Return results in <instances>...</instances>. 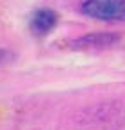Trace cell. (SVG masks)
Returning a JSON list of instances; mask_svg holds the SVG:
<instances>
[{
    "mask_svg": "<svg viewBox=\"0 0 125 130\" xmlns=\"http://www.w3.org/2000/svg\"><path fill=\"white\" fill-rule=\"evenodd\" d=\"M121 39V34L120 32H89V34H84V36H79V38H73L72 41L66 43L68 48L72 50H105V48H111L114 46L118 41Z\"/></svg>",
    "mask_w": 125,
    "mask_h": 130,
    "instance_id": "cell-2",
    "label": "cell"
},
{
    "mask_svg": "<svg viewBox=\"0 0 125 130\" xmlns=\"http://www.w3.org/2000/svg\"><path fill=\"white\" fill-rule=\"evenodd\" d=\"M79 13L96 22H125V0H82Z\"/></svg>",
    "mask_w": 125,
    "mask_h": 130,
    "instance_id": "cell-1",
    "label": "cell"
},
{
    "mask_svg": "<svg viewBox=\"0 0 125 130\" xmlns=\"http://www.w3.org/2000/svg\"><path fill=\"white\" fill-rule=\"evenodd\" d=\"M57 20H59V16L54 9L39 7V9L32 11V14L29 18V30L36 38H45L47 34H50L54 30V27L57 25Z\"/></svg>",
    "mask_w": 125,
    "mask_h": 130,
    "instance_id": "cell-3",
    "label": "cell"
},
{
    "mask_svg": "<svg viewBox=\"0 0 125 130\" xmlns=\"http://www.w3.org/2000/svg\"><path fill=\"white\" fill-rule=\"evenodd\" d=\"M15 59H16V55H15L11 50H7V48H0V66L11 64Z\"/></svg>",
    "mask_w": 125,
    "mask_h": 130,
    "instance_id": "cell-4",
    "label": "cell"
}]
</instances>
